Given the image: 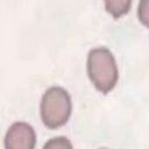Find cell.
Returning <instances> with one entry per match:
<instances>
[{"label": "cell", "instance_id": "obj_1", "mask_svg": "<svg viewBox=\"0 0 149 149\" xmlns=\"http://www.w3.org/2000/svg\"><path fill=\"white\" fill-rule=\"evenodd\" d=\"M87 74L95 88L108 93L116 85L119 73L112 52L106 48L92 49L87 57Z\"/></svg>", "mask_w": 149, "mask_h": 149}, {"label": "cell", "instance_id": "obj_2", "mask_svg": "<svg viewBox=\"0 0 149 149\" xmlns=\"http://www.w3.org/2000/svg\"><path fill=\"white\" fill-rule=\"evenodd\" d=\"M40 112L41 119L48 128L56 129L62 127L71 115V99L69 93L58 86L50 87L43 94Z\"/></svg>", "mask_w": 149, "mask_h": 149}, {"label": "cell", "instance_id": "obj_3", "mask_svg": "<svg viewBox=\"0 0 149 149\" xmlns=\"http://www.w3.org/2000/svg\"><path fill=\"white\" fill-rule=\"evenodd\" d=\"M35 143V132L26 122L13 123L5 136V149H34Z\"/></svg>", "mask_w": 149, "mask_h": 149}, {"label": "cell", "instance_id": "obj_4", "mask_svg": "<svg viewBox=\"0 0 149 149\" xmlns=\"http://www.w3.org/2000/svg\"><path fill=\"white\" fill-rule=\"evenodd\" d=\"M133 0H104L106 10L113 17H120L128 13Z\"/></svg>", "mask_w": 149, "mask_h": 149}, {"label": "cell", "instance_id": "obj_5", "mask_svg": "<svg viewBox=\"0 0 149 149\" xmlns=\"http://www.w3.org/2000/svg\"><path fill=\"white\" fill-rule=\"evenodd\" d=\"M43 149H72V144L66 137L58 136L49 140L44 144Z\"/></svg>", "mask_w": 149, "mask_h": 149}, {"label": "cell", "instance_id": "obj_6", "mask_svg": "<svg viewBox=\"0 0 149 149\" xmlns=\"http://www.w3.org/2000/svg\"><path fill=\"white\" fill-rule=\"evenodd\" d=\"M137 13L141 23L149 28V0H140Z\"/></svg>", "mask_w": 149, "mask_h": 149}]
</instances>
